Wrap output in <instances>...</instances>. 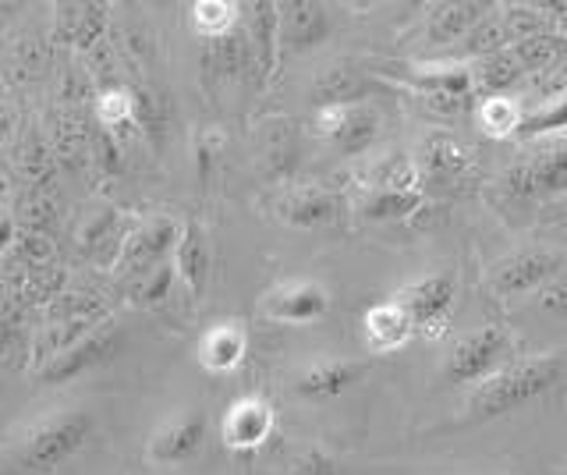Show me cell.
I'll list each match as a JSON object with an SVG mask.
<instances>
[{
	"label": "cell",
	"mask_w": 567,
	"mask_h": 475,
	"mask_svg": "<svg viewBox=\"0 0 567 475\" xmlns=\"http://www.w3.org/2000/svg\"><path fill=\"white\" fill-rule=\"evenodd\" d=\"M96 430V419L85 409H58L50 415L32 419L29 426L18 430L8 444L11 465L25 475H53L61 472L71 457H79L89 436Z\"/></svg>",
	"instance_id": "cell-1"
},
{
	"label": "cell",
	"mask_w": 567,
	"mask_h": 475,
	"mask_svg": "<svg viewBox=\"0 0 567 475\" xmlns=\"http://www.w3.org/2000/svg\"><path fill=\"white\" fill-rule=\"evenodd\" d=\"M564 365L557 355L522 359L496 369L493 376L478 380L468 394V415L472 419H501L525 409V404L539 401L560 383Z\"/></svg>",
	"instance_id": "cell-2"
},
{
	"label": "cell",
	"mask_w": 567,
	"mask_h": 475,
	"mask_svg": "<svg viewBox=\"0 0 567 475\" xmlns=\"http://www.w3.org/2000/svg\"><path fill=\"white\" fill-rule=\"evenodd\" d=\"M514 351V341L504 327H483L475 333H465L443 359V380L457 386H475L478 380L493 376L496 369L507 365V355Z\"/></svg>",
	"instance_id": "cell-3"
},
{
	"label": "cell",
	"mask_w": 567,
	"mask_h": 475,
	"mask_svg": "<svg viewBox=\"0 0 567 475\" xmlns=\"http://www.w3.org/2000/svg\"><path fill=\"white\" fill-rule=\"evenodd\" d=\"M394 302L404 309L408 320H412L415 333L436 341L451 327L454 302H457V285H454V277H447V273H425V277L412 280V285H404L394 295Z\"/></svg>",
	"instance_id": "cell-4"
},
{
	"label": "cell",
	"mask_w": 567,
	"mask_h": 475,
	"mask_svg": "<svg viewBox=\"0 0 567 475\" xmlns=\"http://www.w3.org/2000/svg\"><path fill=\"white\" fill-rule=\"evenodd\" d=\"M259 312L284 327H312L330 312V291L309 277L277 280L259 298Z\"/></svg>",
	"instance_id": "cell-5"
},
{
	"label": "cell",
	"mask_w": 567,
	"mask_h": 475,
	"mask_svg": "<svg viewBox=\"0 0 567 475\" xmlns=\"http://www.w3.org/2000/svg\"><path fill=\"white\" fill-rule=\"evenodd\" d=\"M277 433V412L274 404L259 394H245L227 404L220 419V444L235 454H252L266 447Z\"/></svg>",
	"instance_id": "cell-6"
},
{
	"label": "cell",
	"mask_w": 567,
	"mask_h": 475,
	"mask_svg": "<svg viewBox=\"0 0 567 475\" xmlns=\"http://www.w3.org/2000/svg\"><path fill=\"white\" fill-rule=\"evenodd\" d=\"M564 270H567V256L554 249H525V252H514L504 262H496L489 288L501 298H518V295L543 291L549 280H557Z\"/></svg>",
	"instance_id": "cell-7"
},
{
	"label": "cell",
	"mask_w": 567,
	"mask_h": 475,
	"mask_svg": "<svg viewBox=\"0 0 567 475\" xmlns=\"http://www.w3.org/2000/svg\"><path fill=\"white\" fill-rule=\"evenodd\" d=\"M206 440V415L199 409L177 412L164 419L159 426L146 436V462L156 468H177L188 465L199 454Z\"/></svg>",
	"instance_id": "cell-8"
},
{
	"label": "cell",
	"mask_w": 567,
	"mask_h": 475,
	"mask_svg": "<svg viewBox=\"0 0 567 475\" xmlns=\"http://www.w3.org/2000/svg\"><path fill=\"white\" fill-rule=\"evenodd\" d=\"M316 132L341 156H359L380 135V114L369 103H341V107L316 111Z\"/></svg>",
	"instance_id": "cell-9"
},
{
	"label": "cell",
	"mask_w": 567,
	"mask_h": 475,
	"mask_svg": "<svg viewBox=\"0 0 567 475\" xmlns=\"http://www.w3.org/2000/svg\"><path fill=\"white\" fill-rule=\"evenodd\" d=\"M182 235V224L171 217H153L146 224H138L135 231L121 241L117 252V273H132V277H146L150 270L164 267L174 252V241Z\"/></svg>",
	"instance_id": "cell-10"
},
{
	"label": "cell",
	"mask_w": 567,
	"mask_h": 475,
	"mask_svg": "<svg viewBox=\"0 0 567 475\" xmlns=\"http://www.w3.org/2000/svg\"><path fill=\"white\" fill-rule=\"evenodd\" d=\"M241 40L259 79H270L280 61V8L274 0H248L241 4Z\"/></svg>",
	"instance_id": "cell-11"
},
{
	"label": "cell",
	"mask_w": 567,
	"mask_h": 475,
	"mask_svg": "<svg viewBox=\"0 0 567 475\" xmlns=\"http://www.w3.org/2000/svg\"><path fill=\"white\" fill-rule=\"evenodd\" d=\"M117 348V330L111 320H103L93 333H85L82 341H75L71 348L58 351V355H50L43 365H40V380L43 383H68L75 380L82 373H89V369L103 365L106 359L114 355Z\"/></svg>",
	"instance_id": "cell-12"
},
{
	"label": "cell",
	"mask_w": 567,
	"mask_h": 475,
	"mask_svg": "<svg viewBox=\"0 0 567 475\" xmlns=\"http://www.w3.org/2000/svg\"><path fill=\"white\" fill-rule=\"evenodd\" d=\"M365 369H369L365 362H354V359H316L295 376V394L301 401L341 397L365 376Z\"/></svg>",
	"instance_id": "cell-13"
},
{
	"label": "cell",
	"mask_w": 567,
	"mask_h": 475,
	"mask_svg": "<svg viewBox=\"0 0 567 475\" xmlns=\"http://www.w3.org/2000/svg\"><path fill=\"white\" fill-rule=\"evenodd\" d=\"M248 355V327L238 320H220L206 327V333L195 344V359L213 376H227L245 362Z\"/></svg>",
	"instance_id": "cell-14"
},
{
	"label": "cell",
	"mask_w": 567,
	"mask_h": 475,
	"mask_svg": "<svg viewBox=\"0 0 567 475\" xmlns=\"http://www.w3.org/2000/svg\"><path fill=\"white\" fill-rule=\"evenodd\" d=\"M277 8H280V50L306 54V50H316L319 43H327L330 14L319 4L291 0V4H277Z\"/></svg>",
	"instance_id": "cell-15"
},
{
	"label": "cell",
	"mask_w": 567,
	"mask_h": 475,
	"mask_svg": "<svg viewBox=\"0 0 567 475\" xmlns=\"http://www.w3.org/2000/svg\"><path fill=\"white\" fill-rule=\"evenodd\" d=\"M171 270L188 288V295L206 291L209 273H213V249L203 235V227H195V224L182 227V235H177L174 252H171Z\"/></svg>",
	"instance_id": "cell-16"
},
{
	"label": "cell",
	"mask_w": 567,
	"mask_h": 475,
	"mask_svg": "<svg viewBox=\"0 0 567 475\" xmlns=\"http://www.w3.org/2000/svg\"><path fill=\"white\" fill-rule=\"evenodd\" d=\"M362 338H365V348L372 351V355H390V351L404 348L415 338V327L394 298H386V302L372 306L362 316Z\"/></svg>",
	"instance_id": "cell-17"
},
{
	"label": "cell",
	"mask_w": 567,
	"mask_h": 475,
	"mask_svg": "<svg viewBox=\"0 0 567 475\" xmlns=\"http://www.w3.org/2000/svg\"><path fill=\"white\" fill-rule=\"evenodd\" d=\"M514 196H536V192H567V146L539 153L532 164H522L507 174Z\"/></svg>",
	"instance_id": "cell-18"
},
{
	"label": "cell",
	"mask_w": 567,
	"mask_h": 475,
	"mask_svg": "<svg viewBox=\"0 0 567 475\" xmlns=\"http://www.w3.org/2000/svg\"><path fill=\"white\" fill-rule=\"evenodd\" d=\"M337 199L330 192L319 188H298V192H284V196L274 203L277 220L291 224V227H323L337 220Z\"/></svg>",
	"instance_id": "cell-19"
},
{
	"label": "cell",
	"mask_w": 567,
	"mask_h": 475,
	"mask_svg": "<svg viewBox=\"0 0 567 475\" xmlns=\"http://www.w3.org/2000/svg\"><path fill=\"white\" fill-rule=\"evenodd\" d=\"M468 167V153L461 143H454L451 135H430L422 143V153H419V171H422V178H430V182H443V185H451L457 182L461 174H465Z\"/></svg>",
	"instance_id": "cell-20"
},
{
	"label": "cell",
	"mask_w": 567,
	"mask_h": 475,
	"mask_svg": "<svg viewBox=\"0 0 567 475\" xmlns=\"http://www.w3.org/2000/svg\"><path fill=\"white\" fill-rule=\"evenodd\" d=\"M486 4H440L433 8L430 22H425V40L436 47H447L465 40L468 32L486 19Z\"/></svg>",
	"instance_id": "cell-21"
},
{
	"label": "cell",
	"mask_w": 567,
	"mask_h": 475,
	"mask_svg": "<svg viewBox=\"0 0 567 475\" xmlns=\"http://www.w3.org/2000/svg\"><path fill=\"white\" fill-rule=\"evenodd\" d=\"M188 22L192 32L199 37L203 43H213L235 32L241 22V4L238 0H195L192 11H188Z\"/></svg>",
	"instance_id": "cell-22"
},
{
	"label": "cell",
	"mask_w": 567,
	"mask_h": 475,
	"mask_svg": "<svg viewBox=\"0 0 567 475\" xmlns=\"http://www.w3.org/2000/svg\"><path fill=\"white\" fill-rule=\"evenodd\" d=\"M422 209V192L419 188H386L377 185L362 203V214L369 220H404Z\"/></svg>",
	"instance_id": "cell-23"
},
{
	"label": "cell",
	"mask_w": 567,
	"mask_h": 475,
	"mask_svg": "<svg viewBox=\"0 0 567 475\" xmlns=\"http://www.w3.org/2000/svg\"><path fill=\"white\" fill-rule=\"evenodd\" d=\"M312 100L316 111L341 107V103H362V79L348 72V68H330V72L312 82Z\"/></svg>",
	"instance_id": "cell-24"
},
{
	"label": "cell",
	"mask_w": 567,
	"mask_h": 475,
	"mask_svg": "<svg viewBox=\"0 0 567 475\" xmlns=\"http://www.w3.org/2000/svg\"><path fill=\"white\" fill-rule=\"evenodd\" d=\"M203 64L209 68L213 75H241L245 64L252 68V61H248V50H245V40H241V29L227 32V37L213 40V43H203Z\"/></svg>",
	"instance_id": "cell-25"
},
{
	"label": "cell",
	"mask_w": 567,
	"mask_h": 475,
	"mask_svg": "<svg viewBox=\"0 0 567 475\" xmlns=\"http://www.w3.org/2000/svg\"><path fill=\"white\" fill-rule=\"evenodd\" d=\"M511 58L518 61L522 72H546L564 58V43L557 37H546V32H536V37H525L511 47Z\"/></svg>",
	"instance_id": "cell-26"
},
{
	"label": "cell",
	"mask_w": 567,
	"mask_h": 475,
	"mask_svg": "<svg viewBox=\"0 0 567 475\" xmlns=\"http://www.w3.org/2000/svg\"><path fill=\"white\" fill-rule=\"evenodd\" d=\"M525 72L518 68V61L511 58V50H501V54L493 58H483V64H478V85L489 93H504L511 90L514 82H518Z\"/></svg>",
	"instance_id": "cell-27"
},
{
	"label": "cell",
	"mask_w": 567,
	"mask_h": 475,
	"mask_svg": "<svg viewBox=\"0 0 567 475\" xmlns=\"http://www.w3.org/2000/svg\"><path fill=\"white\" fill-rule=\"evenodd\" d=\"M71 14H68V40L71 43H79V47H93L100 37H103V25H106V19H103V8H96V4H79V8H68Z\"/></svg>",
	"instance_id": "cell-28"
},
{
	"label": "cell",
	"mask_w": 567,
	"mask_h": 475,
	"mask_svg": "<svg viewBox=\"0 0 567 475\" xmlns=\"http://www.w3.org/2000/svg\"><path fill=\"white\" fill-rule=\"evenodd\" d=\"M478 121H483V128L489 135H496V138H501V135H514V132H518V125H522V117H518V111H514V103L504 100V96L486 100L483 111H478Z\"/></svg>",
	"instance_id": "cell-29"
},
{
	"label": "cell",
	"mask_w": 567,
	"mask_h": 475,
	"mask_svg": "<svg viewBox=\"0 0 567 475\" xmlns=\"http://www.w3.org/2000/svg\"><path fill=\"white\" fill-rule=\"evenodd\" d=\"M549 132H567V96L557 100V103H549V107L539 111V114L522 117V125H518V135H525V138L549 135Z\"/></svg>",
	"instance_id": "cell-30"
},
{
	"label": "cell",
	"mask_w": 567,
	"mask_h": 475,
	"mask_svg": "<svg viewBox=\"0 0 567 475\" xmlns=\"http://www.w3.org/2000/svg\"><path fill=\"white\" fill-rule=\"evenodd\" d=\"M135 117V96L128 90H111L100 96V121L106 128H121Z\"/></svg>",
	"instance_id": "cell-31"
},
{
	"label": "cell",
	"mask_w": 567,
	"mask_h": 475,
	"mask_svg": "<svg viewBox=\"0 0 567 475\" xmlns=\"http://www.w3.org/2000/svg\"><path fill=\"white\" fill-rule=\"evenodd\" d=\"M295 475H341V465L330 451L312 444L295 457Z\"/></svg>",
	"instance_id": "cell-32"
},
{
	"label": "cell",
	"mask_w": 567,
	"mask_h": 475,
	"mask_svg": "<svg viewBox=\"0 0 567 475\" xmlns=\"http://www.w3.org/2000/svg\"><path fill=\"white\" fill-rule=\"evenodd\" d=\"M174 270H171V262H164V267H156V270H150L146 277H142V298L146 302H159V298H167V291H171V285H174Z\"/></svg>",
	"instance_id": "cell-33"
},
{
	"label": "cell",
	"mask_w": 567,
	"mask_h": 475,
	"mask_svg": "<svg viewBox=\"0 0 567 475\" xmlns=\"http://www.w3.org/2000/svg\"><path fill=\"white\" fill-rule=\"evenodd\" d=\"M539 306H543L546 312L567 316V270H564L557 280H549V285L539 291Z\"/></svg>",
	"instance_id": "cell-34"
},
{
	"label": "cell",
	"mask_w": 567,
	"mask_h": 475,
	"mask_svg": "<svg viewBox=\"0 0 567 475\" xmlns=\"http://www.w3.org/2000/svg\"><path fill=\"white\" fill-rule=\"evenodd\" d=\"M14 217L8 214V209H0V252H8L11 245H14Z\"/></svg>",
	"instance_id": "cell-35"
}]
</instances>
